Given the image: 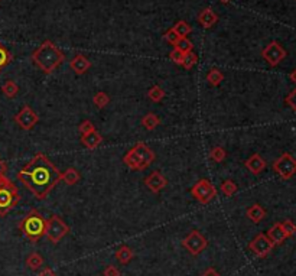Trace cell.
Here are the masks:
<instances>
[{"mask_svg":"<svg viewBox=\"0 0 296 276\" xmlns=\"http://www.w3.org/2000/svg\"><path fill=\"white\" fill-rule=\"evenodd\" d=\"M61 173L48 156L38 152L17 172V179L32 192L36 200H44L61 181Z\"/></svg>","mask_w":296,"mask_h":276,"instance_id":"cell-1","label":"cell"},{"mask_svg":"<svg viewBox=\"0 0 296 276\" xmlns=\"http://www.w3.org/2000/svg\"><path fill=\"white\" fill-rule=\"evenodd\" d=\"M64 54L51 41H45L38 47L32 54V61L35 65L44 74H51L64 62Z\"/></svg>","mask_w":296,"mask_h":276,"instance_id":"cell-2","label":"cell"},{"mask_svg":"<svg viewBox=\"0 0 296 276\" xmlns=\"http://www.w3.org/2000/svg\"><path fill=\"white\" fill-rule=\"evenodd\" d=\"M19 230L22 234L29 240V242L36 243L41 237L45 236L47 230V220L39 214L38 210L29 211L19 223Z\"/></svg>","mask_w":296,"mask_h":276,"instance_id":"cell-3","label":"cell"},{"mask_svg":"<svg viewBox=\"0 0 296 276\" xmlns=\"http://www.w3.org/2000/svg\"><path fill=\"white\" fill-rule=\"evenodd\" d=\"M20 201L17 187L4 175L0 176V216H6Z\"/></svg>","mask_w":296,"mask_h":276,"instance_id":"cell-4","label":"cell"},{"mask_svg":"<svg viewBox=\"0 0 296 276\" xmlns=\"http://www.w3.org/2000/svg\"><path fill=\"white\" fill-rule=\"evenodd\" d=\"M68 231H69V227L59 216H52L50 220H47L45 236L48 237L51 243L54 244L59 243L68 234Z\"/></svg>","mask_w":296,"mask_h":276,"instance_id":"cell-5","label":"cell"},{"mask_svg":"<svg viewBox=\"0 0 296 276\" xmlns=\"http://www.w3.org/2000/svg\"><path fill=\"white\" fill-rule=\"evenodd\" d=\"M192 197L201 204H208L217 197V188L210 179H199L197 184L191 188Z\"/></svg>","mask_w":296,"mask_h":276,"instance_id":"cell-6","label":"cell"},{"mask_svg":"<svg viewBox=\"0 0 296 276\" xmlns=\"http://www.w3.org/2000/svg\"><path fill=\"white\" fill-rule=\"evenodd\" d=\"M273 169L282 179H291L296 173V159L291 154H282L273 162Z\"/></svg>","mask_w":296,"mask_h":276,"instance_id":"cell-7","label":"cell"},{"mask_svg":"<svg viewBox=\"0 0 296 276\" xmlns=\"http://www.w3.org/2000/svg\"><path fill=\"white\" fill-rule=\"evenodd\" d=\"M286 55L288 54L285 51V48L276 41H272L270 44H267L262 51V56L270 67L279 65L280 62L286 58Z\"/></svg>","mask_w":296,"mask_h":276,"instance_id":"cell-8","label":"cell"},{"mask_svg":"<svg viewBox=\"0 0 296 276\" xmlns=\"http://www.w3.org/2000/svg\"><path fill=\"white\" fill-rule=\"evenodd\" d=\"M182 246L194 256H198L202 250L207 249L208 246V240L198 231V230H192L189 231V234L182 240Z\"/></svg>","mask_w":296,"mask_h":276,"instance_id":"cell-9","label":"cell"},{"mask_svg":"<svg viewBox=\"0 0 296 276\" xmlns=\"http://www.w3.org/2000/svg\"><path fill=\"white\" fill-rule=\"evenodd\" d=\"M16 124L23 130H31L33 126L39 121V116L29 106H23L22 110L15 116Z\"/></svg>","mask_w":296,"mask_h":276,"instance_id":"cell-10","label":"cell"},{"mask_svg":"<svg viewBox=\"0 0 296 276\" xmlns=\"http://www.w3.org/2000/svg\"><path fill=\"white\" fill-rule=\"evenodd\" d=\"M248 247H250V250L257 256V258H266L270 252H272V249L275 247V244L269 240V237L263 234V233H260V234H257L251 243L248 244Z\"/></svg>","mask_w":296,"mask_h":276,"instance_id":"cell-11","label":"cell"},{"mask_svg":"<svg viewBox=\"0 0 296 276\" xmlns=\"http://www.w3.org/2000/svg\"><path fill=\"white\" fill-rule=\"evenodd\" d=\"M145 184H146V187H148L152 192L158 194V192H161V191L164 190L165 187L168 185V179H166L159 171H153V172L150 173L148 178L145 179Z\"/></svg>","mask_w":296,"mask_h":276,"instance_id":"cell-12","label":"cell"},{"mask_svg":"<svg viewBox=\"0 0 296 276\" xmlns=\"http://www.w3.org/2000/svg\"><path fill=\"white\" fill-rule=\"evenodd\" d=\"M132 151L137 155V158H139L146 166H149V165L155 161V152L149 148L148 145H145L143 142L136 143V146H133Z\"/></svg>","mask_w":296,"mask_h":276,"instance_id":"cell-13","label":"cell"},{"mask_svg":"<svg viewBox=\"0 0 296 276\" xmlns=\"http://www.w3.org/2000/svg\"><path fill=\"white\" fill-rule=\"evenodd\" d=\"M69 67H71V69H72L75 74L82 75V74H85L88 69L91 68V62H90V59H88L85 55L78 54V55H75V56L71 59Z\"/></svg>","mask_w":296,"mask_h":276,"instance_id":"cell-14","label":"cell"},{"mask_svg":"<svg viewBox=\"0 0 296 276\" xmlns=\"http://www.w3.org/2000/svg\"><path fill=\"white\" fill-rule=\"evenodd\" d=\"M198 22L201 23L202 28L210 29V28H213L215 23L218 22V16H217V13H215L211 7H205V9H202V10L199 12V15H198Z\"/></svg>","mask_w":296,"mask_h":276,"instance_id":"cell-15","label":"cell"},{"mask_svg":"<svg viewBox=\"0 0 296 276\" xmlns=\"http://www.w3.org/2000/svg\"><path fill=\"white\" fill-rule=\"evenodd\" d=\"M246 168L251 173L259 175L260 172H263V169L266 168V161L259 154H253L246 161Z\"/></svg>","mask_w":296,"mask_h":276,"instance_id":"cell-16","label":"cell"},{"mask_svg":"<svg viewBox=\"0 0 296 276\" xmlns=\"http://www.w3.org/2000/svg\"><path fill=\"white\" fill-rule=\"evenodd\" d=\"M266 236L269 237V240L273 243L275 246L276 244H282V243L288 239V236H286V233H285V230H283V227H282L280 223H275V224L272 225L269 228V231H267Z\"/></svg>","mask_w":296,"mask_h":276,"instance_id":"cell-17","label":"cell"},{"mask_svg":"<svg viewBox=\"0 0 296 276\" xmlns=\"http://www.w3.org/2000/svg\"><path fill=\"white\" fill-rule=\"evenodd\" d=\"M103 142V138L97 130H93L87 135H81V143L87 149H96L99 148L100 143Z\"/></svg>","mask_w":296,"mask_h":276,"instance_id":"cell-18","label":"cell"},{"mask_svg":"<svg viewBox=\"0 0 296 276\" xmlns=\"http://www.w3.org/2000/svg\"><path fill=\"white\" fill-rule=\"evenodd\" d=\"M123 162L130 168V169H133V171H143V169H146L148 166L137 158V155L133 152L132 149L124 155V158H123Z\"/></svg>","mask_w":296,"mask_h":276,"instance_id":"cell-19","label":"cell"},{"mask_svg":"<svg viewBox=\"0 0 296 276\" xmlns=\"http://www.w3.org/2000/svg\"><path fill=\"white\" fill-rule=\"evenodd\" d=\"M246 216L248 220H251L254 224H257L266 217V210L260 204H253V206L247 208Z\"/></svg>","mask_w":296,"mask_h":276,"instance_id":"cell-20","label":"cell"},{"mask_svg":"<svg viewBox=\"0 0 296 276\" xmlns=\"http://www.w3.org/2000/svg\"><path fill=\"white\" fill-rule=\"evenodd\" d=\"M116 259L118 260L121 265H127V263H130L132 259L134 258V253H133V250L127 246V244H123V246H120L117 250H116Z\"/></svg>","mask_w":296,"mask_h":276,"instance_id":"cell-21","label":"cell"},{"mask_svg":"<svg viewBox=\"0 0 296 276\" xmlns=\"http://www.w3.org/2000/svg\"><path fill=\"white\" fill-rule=\"evenodd\" d=\"M80 178V172L75 168H68L65 172L61 173V181H64L66 185H75Z\"/></svg>","mask_w":296,"mask_h":276,"instance_id":"cell-22","label":"cell"},{"mask_svg":"<svg viewBox=\"0 0 296 276\" xmlns=\"http://www.w3.org/2000/svg\"><path fill=\"white\" fill-rule=\"evenodd\" d=\"M159 124H161V119H159L155 113H148V114H145L143 119H142V126H143L146 130H155Z\"/></svg>","mask_w":296,"mask_h":276,"instance_id":"cell-23","label":"cell"},{"mask_svg":"<svg viewBox=\"0 0 296 276\" xmlns=\"http://www.w3.org/2000/svg\"><path fill=\"white\" fill-rule=\"evenodd\" d=\"M42 265H44V258H42L38 252L29 253V256L26 258V266H28L31 271H38Z\"/></svg>","mask_w":296,"mask_h":276,"instance_id":"cell-24","label":"cell"},{"mask_svg":"<svg viewBox=\"0 0 296 276\" xmlns=\"http://www.w3.org/2000/svg\"><path fill=\"white\" fill-rule=\"evenodd\" d=\"M223 80H224V74L218 68H211L208 71V74H207V81H208L211 86H220Z\"/></svg>","mask_w":296,"mask_h":276,"instance_id":"cell-25","label":"cell"},{"mask_svg":"<svg viewBox=\"0 0 296 276\" xmlns=\"http://www.w3.org/2000/svg\"><path fill=\"white\" fill-rule=\"evenodd\" d=\"M1 91H3V94H4L7 99H15L17 91H19V87H17V84L15 81L7 80V81L1 86Z\"/></svg>","mask_w":296,"mask_h":276,"instance_id":"cell-26","label":"cell"},{"mask_svg":"<svg viewBox=\"0 0 296 276\" xmlns=\"http://www.w3.org/2000/svg\"><path fill=\"white\" fill-rule=\"evenodd\" d=\"M165 90L162 87L159 86H153L150 90L148 91V97L152 100V102H155V103H159V102H162L165 99Z\"/></svg>","mask_w":296,"mask_h":276,"instance_id":"cell-27","label":"cell"},{"mask_svg":"<svg viewBox=\"0 0 296 276\" xmlns=\"http://www.w3.org/2000/svg\"><path fill=\"white\" fill-rule=\"evenodd\" d=\"M198 62V56L197 54L194 51L191 52H186V54H183V59H182V67L185 69H191L194 68V65Z\"/></svg>","mask_w":296,"mask_h":276,"instance_id":"cell-28","label":"cell"},{"mask_svg":"<svg viewBox=\"0 0 296 276\" xmlns=\"http://www.w3.org/2000/svg\"><path fill=\"white\" fill-rule=\"evenodd\" d=\"M179 38H186V35L191 34V26L188 25V22H185V20H179V22H177L175 23V26L172 28Z\"/></svg>","mask_w":296,"mask_h":276,"instance_id":"cell-29","label":"cell"},{"mask_svg":"<svg viewBox=\"0 0 296 276\" xmlns=\"http://www.w3.org/2000/svg\"><path fill=\"white\" fill-rule=\"evenodd\" d=\"M93 103L96 104V107H99V109H104V107H107V104L110 103V97L104 91H99V93L94 94Z\"/></svg>","mask_w":296,"mask_h":276,"instance_id":"cell-30","label":"cell"},{"mask_svg":"<svg viewBox=\"0 0 296 276\" xmlns=\"http://www.w3.org/2000/svg\"><path fill=\"white\" fill-rule=\"evenodd\" d=\"M175 47V50H178V51H181L182 54H186V52H191L192 51V48H194V45H192V42L188 39V38H179L178 39V42L174 45Z\"/></svg>","mask_w":296,"mask_h":276,"instance_id":"cell-31","label":"cell"},{"mask_svg":"<svg viewBox=\"0 0 296 276\" xmlns=\"http://www.w3.org/2000/svg\"><path fill=\"white\" fill-rule=\"evenodd\" d=\"M221 191H223V194H224L226 197H231V195H234V194L237 192V185H236L234 181L227 179V181H224V182L221 184Z\"/></svg>","mask_w":296,"mask_h":276,"instance_id":"cell-32","label":"cell"},{"mask_svg":"<svg viewBox=\"0 0 296 276\" xmlns=\"http://www.w3.org/2000/svg\"><path fill=\"white\" fill-rule=\"evenodd\" d=\"M12 61V55L10 52L7 51L1 44H0V71L4 68L6 65H9Z\"/></svg>","mask_w":296,"mask_h":276,"instance_id":"cell-33","label":"cell"},{"mask_svg":"<svg viewBox=\"0 0 296 276\" xmlns=\"http://www.w3.org/2000/svg\"><path fill=\"white\" fill-rule=\"evenodd\" d=\"M227 156V152L224 151V148L221 146H217V148H213L211 152H210V158L214 161V162H223Z\"/></svg>","mask_w":296,"mask_h":276,"instance_id":"cell-34","label":"cell"},{"mask_svg":"<svg viewBox=\"0 0 296 276\" xmlns=\"http://www.w3.org/2000/svg\"><path fill=\"white\" fill-rule=\"evenodd\" d=\"M280 224L283 227V230H285V233H286L288 237H292L296 233V224L292 220H285V221L280 223Z\"/></svg>","mask_w":296,"mask_h":276,"instance_id":"cell-35","label":"cell"},{"mask_svg":"<svg viewBox=\"0 0 296 276\" xmlns=\"http://www.w3.org/2000/svg\"><path fill=\"white\" fill-rule=\"evenodd\" d=\"M164 39L168 42V44H171V45H175L177 42H178V39H179V36H178V34L171 28L169 31H166L164 35Z\"/></svg>","mask_w":296,"mask_h":276,"instance_id":"cell-36","label":"cell"},{"mask_svg":"<svg viewBox=\"0 0 296 276\" xmlns=\"http://www.w3.org/2000/svg\"><path fill=\"white\" fill-rule=\"evenodd\" d=\"M78 130H80V133H81V135H87V133H90V132L96 130V127H94V124H93L90 120H84L81 124L78 126Z\"/></svg>","mask_w":296,"mask_h":276,"instance_id":"cell-37","label":"cell"},{"mask_svg":"<svg viewBox=\"0 0 296 276\" xmlns=\"http://www.w3.org/2000/svg\"><path fill=\"white\" fill-rule=\"evenodd\" d=\"M285 103L288 104L294 111H296V88L295 90H292L288 96H286V99H285Z\"/></svg>","mask_w":296,"mask_h":276,"instance_id":"cell-38","label":"cell"},{"mask_svg":"<svg viewBox=\"0 0 296 276\" xmlns=\"http://www.w3.org/2000/svg\"><path fill=\"white\" fill-rule=\"evenodd\" d=\"M169 58H171L175 64L181 65L182 59H183V54H182L181 51H178V50H175V48H174V51L169 54Z\"/></svg>","mask_w":296,"mask_h":276,"instance_id":"cell-39","label":"cell"},{"mask_svg":"<svg viewBox=\"0 0 296 276\" xmlns=\"http://www.w3.org/2000/svg\"><path fill=\"white\" fill-rule=\"evenodd\" d=\"M103 276H121V274H120V271H118L116 266H113V265H109V266L104 269Z\"/></svg>","mask_w":296,"mask_h":276,"instance_id":"cell-40","label":"cell"},{"mask_svg":"<svg viewBox=\"0 0 296 276\" xmlns=\"http://www.w3.org/2000/svg\"><path fill=\"white\" fill-rule=\"evenodd\" d=\"M38 276H57V274L51 269V268H45L44 271H41Z\"/></svg>","mask_w":296,"mask_h":276,"instance_id":"cell-41","label":"cell"},{"mask_svg":"<svg viewBox=\"0 0 296 276\" xmlns=\"http://www.w3.org/2000/svg\"><path fill=\"white\" fill-rule=\"evenodd\" d=\"M201 276H221V275H220L215 269L210 268V269H207V271H205V272H204Z\"/></svg>","mask_w":296,"mask_h":276,"instance_id":"cell-42","label":"cell"},{"mask_svg":"<svg viewBox=\"0 0 296 276\" xmlns=\"http://www.w3.org/2000/svg\"><path fill=\"white\" fill-rule=\"evenodd\" d=\"M6 169H7V166H6V164L0 159V176H3L4 173H6Z\"/></svg>","mask_w":296,"mask_h":276,"instance_id":"cell-43","label":"cell"},{"mask_svg":"<svg viewBox=\"0 0 296 276\" xmlns=\"http://www.w3.org/2000/svg\"><path fill=\"white\" fill-rule=\"evenodd\" d=\"M289 77H291V80H292V81H294V83L296 84V69H295V71H292V72H291V75H289Z\"/></svg>","mask_w":296,"mask_h":276,"instance_id":"cell-44","label":"cell"},{"mask_svg":"<svg viewBox=\"0 0 296 276\" xmlns=\"http://www.w3.org/2000/svg\"><path fill=\"white\" fill-rule=\"evenodd\" d=\"M220 1H223V3H229V1H231V0H220Z\"/></svg>","mask_w":296,"mask_h":276,"instance_id":"cell-45","label":"cell"}]
</instances>
